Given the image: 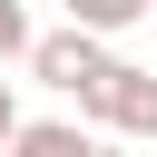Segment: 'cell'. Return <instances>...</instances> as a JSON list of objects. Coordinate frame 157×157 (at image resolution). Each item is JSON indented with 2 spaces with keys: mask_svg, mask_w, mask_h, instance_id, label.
<instances>
[{
  "mask_svg": "<svg viewBox=\"0 0 157 157\" xmlns=\"http://www.w3.org/2000/svg\"><path fill=\"white\" fill-rule=\"evenodd\" d=\"M29 78L88 108V98H98V78H108V39H98V29H78V20H69V29H39V39H29Z\"/></svg>",
  "mask_w": 157,
  "mask_h": 157,
  "instance_id": "1",
  "label": "cell"
},
{
  "mask_svg": "<svg viewBox=\"0 0 157 157\" xmlns=\"http://www.w3.org/2000/svg\"><path fill=\"white\" fill-rule=\"evenodd\" d=\"M88 118H98V128H118V137H157V69H137V59H108V78H98Z\"/></svg>",
  "mask_w": 157,
  "mask_h": 157,
  "instance_id": "2",
  "label": "cell"
},
{
  "mask_svg": "<svg viewBox=\"0 0 157 157\" xmlns=\"http://www.w3.org/2000/svg\"><path fill=\"white\" fill-rule=\"evenodd\" d=\"M0 157H118V147H108L98 128H78V118H20Z\"/></svg>",
  "mask_w": 157,
  "mask_h": 157,
  "instance_id": "3",
  "label": "cell"
},
{
  "mask_svg": "<svg viewBox=\"0 0 157 157\" xmlns=\"http://www.w3.org/2000/svg\"><path fill=\"white\" fill-rule=\"evenodd\" d=\"M147 10H157V0H69V20H78V29H98V39H118V29H137Z\"/></svg>",
  "mask_w": 157,
  "mask_h": 157,
  "instance_id": "4",
  "label": "cell"
},
{
  "mask_svg": "<svg viewBox=\"0 0 157 157\" xmlns=\"http://www.w3.org/2000/svg\"><path fill=\"white\" fill-rule=\"evenodd\" d=\"M29 39H39V29H29V10H20V0H0V59H29Z\"/></svg>",
  "mask_w": 157,
  "mask_h": 157,
  "instance_id": "5",
  "label": "cell"
},
{
  "mask_svg": "<svg viewBox=\"0 0 157 157\" xmlns=\"http://www.w3.org/2000/svg\"><path fill=\"white\" fill-rule=\"evenodd\" d=\"M10 128H20V98H10V78H0V147H10Z\"/></svg>",
  "mask_w": 157,
  "mask_h": 157,
  "instance_id": "6",
  "label": "cell"
},
{
  "mask_svg": "<svg viewBox=\"0 0 157 157\" xmlns=\"http://www.w3.org/2000/svg\"><path fill=\"white\" fill-rule=\"evenodd\" d=\"M147 20H157V10H147Z\"/></svg>",
  "mask_w": 157,
  "mask_h": 157,
  "instance_id": "7",
  "label": "cell"
}]
</instances>
